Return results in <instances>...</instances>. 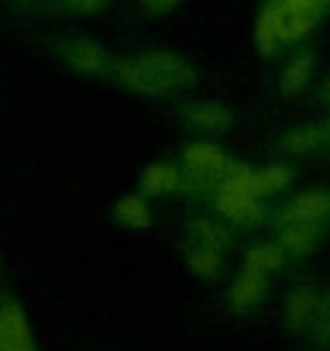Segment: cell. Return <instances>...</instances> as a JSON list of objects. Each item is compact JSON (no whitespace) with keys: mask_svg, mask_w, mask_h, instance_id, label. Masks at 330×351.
Instances as JSON below:
<instances>
[{"mask_svg":"<svg viewBox=\"0 0 330 351\" xmlns=\"http://www.w3.org/2000/svg\"><path fill=\"white\" fill-rule=\"evenodd\" d=\"M117 80L144 97H162V93H173V90H186L196 83V69L173 52H148L138 59H120L114 66Z\"/></svg>","mask_w":330,"mask_h":351,"instance_id":"obj_1","label":"cell"},{"mask_svg":"<svg viewBox=\"0 0 330 351\" xmlns=\"http://www.w3.org/2000/svg\"><path fill=\"white\" fill-rule=\"evenodd\" d=\"M66 4L76 11V14H93V11H100L107 0H66Z\"/></svg>","mask_w":330,"mask_h":351,"instance_id":"obj_22","label":"cell"},{"mask_svg":"<svg viewBox=\"0 0 330 351\" xmlns=\"http://www.w3.org/2000/svg\"><path fill=\"white\" fill-rule=\"evenodd\" d=\"M217 193H231V197H251V200H258V183H255V172H251L248 165H227Z\"/></svg>","mask_w":330,"mask_h":351,"instance_id":"obj_12","label":"cell"},{"mask_svg":"<svg viewBox=\"0 0 330 351\" xmlns=\"http://www.w3.org/2000/svg\"><path fill=\"white\" fill-rule=\"evenodd\" d=\"M186 262H190L193 276H200V279H210V276H217V269H220V255L210 252V248H193Z\"/></svg>","mask_w":330,"mask_h":351,"instance_id":"obj_21","label":"cell"},{"mask_svg":"<svg viewBox=\"0 0 330 351\" xmlns=\"http://www.w3.org/2000/svg\"><path fill=\"white\" fill-rule=\"evenodd\" d=\"M309 69H313V56H306V52H303V56H296V59L285 66L282 80H279V83H282V90H285V93L303 90V86L309 83Z\"/></svg>","mask_w":330,"mask_h":351,"instance_id":"obj_16","label":"cell"},{"mask_svg":"<svg viewBox=\"0 0 330 351\" xmlns=\"http://www.w3.org/2000/svg\"><path fill=\"white\" fill-rule=\"evenodd\" d=\"M255 183H258V197L279 193V190L289 183V169H285V165H268V169L255 172Z\"/></svg>","mask_w":330,"mask_h":351,"instance_id":"obj_20","label":"cell"},{"mask_svg":"<svg viewBox=\"0 0 330 351\" xmlns=\"http://www.w3.org/2000/svg\"><path fill=\"white\" fill-rule=\"evenodd\" d=\"M323 97H327V100H330V83H327V86H323Z\"/></svg>","mask_w":330,"mask_h":351,"instance_id":"obj_24","label":"cell"},{"mask_svg":"<svg viewBox=\"0 0 330 351\" xmlns=\"http://www.w3.org/2000/svg\"><path fill=\"white\" fill-rule=\"evenodd\" d=\"M217 210L238 224H258L262 221V204L251 197H231V193H217Z\"/></svg>","mask_w":330,"mask_h":351,"instance_id":"obj_10","label":"cell"},{"mask_svg":"<svg viewBox=\"0 0 330 351\" xmlns=\"http://www.w3.org/2000/svg\"><path fill=\"white\" fill-rule=\"evenodd\" d=\"M0 351H35L28 320H25L21 306H14V303L0 306Z\"/></svg>","mask_w":330,"mask_h":351,"instance_id":"obj_4","label":"cell"},{"mask_svg":"<svg viewBox=\"0 0 330 351\" xmlns=\"http://www.w3.org/2000/svg\"><path fill=\"white\" fill-rule=\"evenodd\" d=\"M320 4H323V8H327V4H330V0H320Z\"/></svg>","mask_w":330,"mask_h":351,"instance_id":"obj_25","label":"cell"},{"mask_svg":"<svg viewBox=\"0 0 330 351\" xmlns=\"http://www.w3.org/2000/svg\"><path fill=\"white\" fill-rule=\"evenodd\" d=\"M183 117H186L190 124H196V128H207V131H224V128L234 124V114H231V107H224V104H200V107L186 110Z\"/></svg>","mask_w":330,"mask_h":351,"instance_id":"obj_11","label":"cell"},{"mask_svg":"<svg viewBox=\"0 0 330 351\" xmlns=\"http://www.w3.org/2000/svg\"><path fill=\"white\" fill-rule=\"evenodd\" d=\"M173 190H179V172H176V165L155 162V165L144 169V176H141V193L158 197V193H173Z\"/></svg>","mask_w":330,"mask_h":351,"instance_id":"obj_9","label":"cell"},{"mask_svg":"<svg viewBox=\"0 0 330 351\" xmlns=\"http://www.w3.org/2000/svg\"><path fill=\"white\" fill-rule=\"evenodd\" d=\"M282 258H285V252L279 245H255L248 252L244 265L248 269H258V272H272V269H282Z\"/></svg>","mask_w":330,"mask_h":351,"instance_id":"obj_17","label":"cell"},{"mask_svg":"<svg viewBox=\"0 0 330 351\" xmlns=\"http://www.w3.org/2000/svg\"><path fill=\"white\" fill-rule=\"evenodd\" d=\"M330 214V193H303L282 210V224H320Z\"/></svg>","mask_w":330,"mask_h":351,"instance_id":"obj_6","label":"cell"},{"mask_svg":"<svg viewBox=\"0 0 330 351\" xmlns=\"http://www.w3.org/2000/svg\"><path fill=\"white\" fill-rule=\"evenodd\" d=\"M255 45L262 56H275L285 45V14L279 8V0H268L255 21Z\"/></svg>","mask_w":330,"mask_h":351,"instance_id":"obj_2","label":"cell"},{"mask_svg":"<svg viewBox=\"0 0 330 351\" xmlns=\"http://www.w3.org/2000/svg\"><path fill=\"white\" fill-rule=\"evenodd\" d=\"M323 141H327V128H316V124L285 134V148H289V152H309V148H316V145H323Z\"/></svg>","mask_w":330,"mask_h":351,"instance_id":"obj_19","label":"cell"},{"mask_svg":"<svg viewBox=\"0 0 330 351\" xmlns=\"http://www.w3.org/2000/svg\"><path fill=\"white\" fill-rule=\"evenodd\" d=\"M262 293H265V272L244 265V272H241V276L234 279V286H231V303H234L238 310H248V306H255V303L262 300Z\"/></svg>","mask_w":330,"mask_h":351,"instance_id":"obj_8","label":"cell"},{"mask_svg":"<svg viewBox=\"0 0 330 351\" xmlns=\"http://www.w3.org/2000/svg\"><path fill=\"white\" fill-rule=\"evenodd\" d=\"M190 231H193V238L200 241V248H210V252H220V248L231 241L227 231H224L220 224H214V221H193Z\"/></svg>","mask_w":330,"mask_h":351,"instance_id":"obj_18","label":"cell"},{"mask_svg":"<svg viewBox=\"0 0 330 351\" xmlns=\"http://www.w3.org/2000/svg\"><path fill=\"white\" fill-rule=\"evenodd\" d=\"M176 4H183V0H144V11L148 14H165V11H173Z\"/></svg>","mask_w":330,"mask_h":351,"instance_id":"obj_23","label":"cell"},{"mask_svg":"<svg viewBox=\"0 0 330 351\" xmlns=\"http://www.w3.org/2000/svg\"><path fill=\"white\" fill-rule=\"evenodd\" d=\"M114 217H117L124 228H131V231H144V228L151 224L148 204H144L138 193H127V197H120V200H117V207H114Z\"/></svg>","mask_w":330,"mask_h":351,"instance_id":"obj_13","label":"cell"},{"mask_svg":"<svg viewBox=\"0 0 330 351\" xmlns=\"http://www.w3.org/2000/svg\"><path fill=\"white\" fill-rule=\"evenodd\" d=\"M62 56H66V62H69L76 73H83V76H100V73L110 69L107 52H103L97 42H90V38H76V42H69V45L62 49Z\"/></svg>","mask_w":330,"mask_h":351,"instance_id":"obj_5","label":"cell"},{"mask_svg":"<svg viewBox=\"0 0 330 351\" xmlns=\"http://www.w3.org/2000/svg\"><path fill=\"white\" fill-rule=\"evenodd\" d=\"M183 158H186L190 172H196V176H220V172L227 169V155H224L217 145H210V141L190 145V148L183 152Z\"/></svg>","mask_w":330,"mask_h":351,"instance_id":"obj_7","label":"cell"},{"mask_svg":"<svg viewBox=\"0 0 330 351\" xmlns=\"http://www.w3.org/2000/svg\"><path fill=\"white\" fill-rule=\"evenodd\" d=\"M279 8H282V14H285V42L306 38V35L316 28L320 14H323L320 0H279Z\"/></svg>","mask_w":330,"mask_h":351,"instance_id":"obj_3","label":"cell"},{"mask_svg":"<svg viewBox=\"0 0 330 351\" xmlns=\"http://www.w3.org/2000/svg\"><path fill=\"white\" fill-rule=\"evenodd\" d=\"M313 306H316L313 293H306V289H296V293L289 296V303H285V320H289V327H292V330H303V327H309V320H313Z\"/></svg>","mask_w":330,"mask_h":351,"instance_id":"obj_15","label":"cell"},{"mask_svg":"<svg viewBox=\"0 0 330 351\" xmlns=\"http://www.w3.org/2000/svg\"><path fill=\"white\" fill-rule=\"evenodd\" d=\"M313 241H316V224H282V234H279L282 252L303 255L313 248Z\"/></svg>","mask_w":330,"mask_h":351,"instance_id":"obj_14","label":"cell"},{"mask_svg":"<svg viewBox=\"0 0 330 351\" xmlns=\"http://www.w3.org/2000/svg\"><path fill=\"white\" fill-rule=\"evenodd\" d=\"M327 141H330V128H327Z\"/></svg>","mask_w":330,"mask_h":351,"instance_id":"obj_26","label":"cell"}]
</instances>
